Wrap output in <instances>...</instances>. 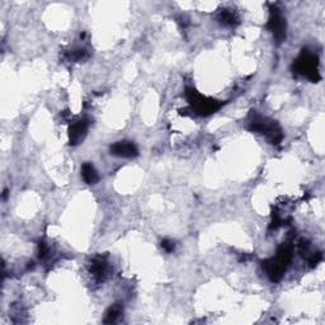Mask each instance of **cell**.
<instances>
[{
    "label": "cell",
    "instance_id": "9c48e42d",
    "mask_svg": "<svg viewBox=\"0 0 325 325\" xmlns=\"http://www.w3.org/2000/svg\"><path fill=\"white\" fill-rule=\"evenodd\" d=\"M122 314V307H121L120 304H115L110 307V309L107 310L106 316H104L103 321L106 324H111V322H115L116 320L120 317V315Z\"/></svg>",
    "mask_w": 325,
    "mask_h": 325
},
{
    "label": "cell",
    "instance_id": "30bf717a",
    "mask_svg": "<svg viewBox=\"0 0 325 325\" xmlns=\"http://www.w3.org/2000/svg\"><path fill=\"white\" fill-rule=\"evenodd\" d=\"M219 19L221 21L222 24H225V26H234V24L237 22L236 14L231 11H227V9H225V11L221 12Z\"/></svg>",
    "mask_w": 325,
    "mask_h": 325
},
{
    "label": "cell",
    "instance_id": "7c38bea8",
    "mask_svg": "<svg viewBox=\"0 0 325 325\" xmlns=\"http://www.w3.org/2000/svg\"><path fill=\"white\" fill-rule=\"evenodd\" d=\"M86 56L87 52L83 48H77V50H74L72 52H70V59L74 60V61H79V60L84 59Z\"/></svg>",
    "mask_w": 325,
    "mask_h": 325
},
{
    "label": "cell",
    "instance_id": "4fadbf2b",
    "mask_svg": "<svg viewBox=\"0 0 325 325\" xmlns=\"http://www.w3.org/2000/svg\"><path fill=\"white\" fill-rule=\"evenodd\" d=\"M161 247L162 249H164L166 252H168V253H172V252H174V249H176V244H174V241H172V240L169 239L162 240Z\"/></svg>",
    "mask_w": 325,
    "mask_h": 325
},
{
    "label": "cell",
    "instance_id": "8992f818",
    "mask_svg": "<svg viewBox=\"0 0 325 325\" xmlns=\"http://www.w3.org/2000/svg\"><path fill=\"white\" fill-rule=\"evenodd\" d=\"M111 154L121 157H135L139 155V150L132 142L118 141L111 146Z\"/></svg>",
    "mask_w": 325,
    "mask_h": 325
},
{
    "label": "cell",
    "instance_id": "7a4b0ae2",
    "mask_svg": "<svg viewBox=\"0 0 325 325\" xmlns=\"http://www.w3.org/2000/svg\"><path fill=\"white\" fill-rule=\"evenodd\" d=\"M186 96L189 104L192 106L193 111H195L196 113H198V115H211V113L216 112V111L219 110L220 107L222 106L221 102L216 101V99L207 98V97L200 94L193 88H187Z\"/></svg>",
    "mask_w": 325,
    "mask_h": 325
},
{
    "label": "cell",
    "instance_id": "6da1fadb",
    "mask_svg": "<svg viewBox=\"0 0 325 325\" xmlns=\"http://www.w3.org/2000/svg\"><path fill=\"white\" fill-rule=\"evenodd\" d=\"M291 258H292L291 247L283 244V246L278 249L276 258L269 259V261L263 263V268L266 269L268 277L272 281L281 280V277H282L283 273H285L286 268H287L288 263L291 262Z\"/></svg>",
    "mask_w": 325,
    "mask_h": 325
},
{
    "label": "cell",
    "instance_id": "8fae6325",
    "mask_svg": "<svg viewBox=\"0 0 325 325\" xmlns=\"http://www.w3.org/2000/svg\"><path fill=\"white\" fill-rule=\"evenodd\" d=\"M92 272L94 273V276L97 277H103V275L106 273V263L102 259H96L93 261V264H92Z\"/></svg>",
    "mask_w": 325,
    "mask_h": 325
},
{
    "label": "cell",
    "instance_id": "5b68a950",
    "mask_svg": "<svg viewBox=\"0 0 325 325\" xmlns=\"http://www.w3.org/2000/svg\"><path fill=\"white\" fill-rule=\"evenodd\" d=\"M267 27L269 28V31L273 33L276 41L278 43H281L282 41H285L286 38V22L285 18L281 14V11L276 7H272L271 8V17H269V21Z\"/></svg>",
    "mask_w": 325,
    "mask_h": 325
},
{
    "label": "cell",
    "instance_id": "277c9868",
    "mask_svg": "<svg viewBox=\"0 0 325 325\" xmlns=\"http://www.w3.org/2000/svg\"><path fill=\"white\" fill-rule=\"evenodd\" d=\"M251 130L266 135L272 144H278L282 140V132L273 121H268L263 117H254L251 121Z\"/></svg>",
    "mask_w": 325,
    "mask_h": 325
},
{
    "label": "cell",
    "instance_id": "52a82bcc",
    "mask_svg": "<svg viewBox=\"0 0 325 325\" xmlns=\"http://www.w3.org/2000/svg\"><path fill=\"white\" fill-rule=\"evenodd\" d=\"M87 130H88V122H87L86 120L75 121L69 128L70 144L76 145L79 144V142H82V140L86 136Z\"/></svg>",
    "mask_w": 325,
    "mask_h": 325
},
{
    "label": "cell",
    "instance_id": "3957f363",
    "mask_svg": "<svg viewBox=\"0 0 325 325\" xmlns=\"http://www.w3.org/2000/svg\"><path fill=\"white\" fill-rule=\"evenodd\" d=\"M317 64H319V61H317V57L315 55L309 52H304L299 59L296 60L293 67H295L296 72L305 75L307 79H310L314 83H317L320 80V74L317 71Z\"/></svg>",
    "mask_w": 325,
    "mask_h": 325
},
{
    "label": "cell",
    "instance_id": "5bb4252c",
    "mask_svg": "<svg viewBox=\"0 0 325 325\" xmlns=\"http://www.w3.org/2000/svg\"><path fill=\"white\" fill-rule=\"evenodd\" d=\"M48 249H47V246H46L45 242L43 241H40L38 242V256H40V258H45L46 254H47Z\"/></svg>",
    "mask_w": 325,
    "mask_h": 325
},
{
    "label": "cell",
    "instance_id": "ba28073f",
    "mask_svg": "<svg viewBox=\"0 0 325 325\" xmlns=\"http://www.w3.org/2000/svg\"><path fill=\"white\" fill-rule=\"evenodd\" d=\"M82 176H83L84 182L88 184H96L99 181L98 173H97V171L91 162H86L84 164L83 168H82Z\"/></svg>",
    "mask_w": 325,
    "mask_h": 325
}]
</instances>
